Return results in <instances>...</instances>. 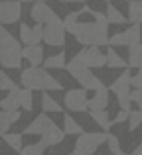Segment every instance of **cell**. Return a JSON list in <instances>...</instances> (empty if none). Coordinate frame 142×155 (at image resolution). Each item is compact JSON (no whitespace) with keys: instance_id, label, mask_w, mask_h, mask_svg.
I'll return each mask as SVG.
<instances>
[{"instance_id":"cell-43","label":"cell","mask_w":142,"mask_h":155,"mask_svg":"<svg viewBox=\"0 0 142 155\" xmlns=\"http://www.w3.org/2000/svg\"><path fill=\"white\" fill-rule=\"evenodd\" d=\"M101 2H107V4H111V2H113V0H101Z\"/></svg>"},{"instance_id":"cell-40","label":"cell","mask_w":142,"mask_h":155,"mask_svg":"<svg viewBox=\"0 0 142 155\" xmlns=\"http://www.w3.org/2000/svg\"><path fill=\"white\" fill-rule=\"evenodd\" d=\"M24 2H28V4H38V2H47V0H24Z\"/></svg>"},{"instance_id":"cell-45","label":"cell","mask_w":142,"mask_h":155,"mask_svg":"<svg viewBox=\"0 0 142 155\" xmlns=\"http://www.w3.org/2000/svg\"><path fill=\"white\" fill-rule=\"evenodd\" d=\"M59 2H65V0H59Z\"/></svg>"},{"instance_id":"cell-32","label":"cell","mask_w":142,"mask_h":155,"mask_svg":"<svg viewBox=\"0 0 142 155\" xmlns=\"http://www.w3.org/2000/svg\"><path fill=\"white\" fill-rule=\"evenodd\" d=\"M83 14V12L81 10H75V12H69V14L65 16V20H63V24H65V30L69 31L73 26H75V24H79V16Z\"/></svg>"},{"instance_id":"cell-29","label":"cell","mask_w":142,"mask_h":155,"mask_svg":"<svg viewBox=\"0 0 142 155\" xmlns=\"http://www.w3.org/2000/svg\"><path fill=\"white\" fill-rule=\"evenodd\" d=\"M0 106H2V110H20V108H22L14 92H8V96H4V98H2Z\"/></svg>"},{"instance_id":"cell-17","label":"cell","mask_w":142,"mask_h":155,"mask_svg":"<svg viewBox=\"0 0 142 155\" xmlns=\"http://www.w3.org/2000/svg\"><path fill=\"white\" fill-rule=\"evenodd\" d=\"M109 106V88L101 87L99 91H95V96L89 98V112L91 110H107Z\"/></svg>"},{"instance_id":"cell-14","label":"cell","mask_w":142,"mask_h":155,"mask_svg":"<svg viewBox=\"0 0 142 155\" xmlns=\"http://www.w3.org/2000/svg\"><path fill=\"white\" fill-rule=\"evenodd\" d=\"M54 126H55L54 120H51L47 114H40V116H36L34 120L24 128V134H26V136H46Z\"/></svg>"},{"instance_id":"cell-27","label":"cell","mask_w":142,"mask_h":155,"mask_svg":"<svg viewBox=\"0 0 142 155\" xmlns=\"http://www.w3.org/2000/svg\"><path fill=\"white\" fill-rule=\"evenodd\" d=\"M128 67L142 69V43L134 47H128Z\"/></svg>"},{"instance_id":"cell-39","label":"cell","mask_w":142,"mask_h":155,"mask_svg":"<svg viewBox=\"0 0 142 155\" xmlns=\"http://www.w3.org/2000/svg\"><path fill=\"white\" fill-rule=\"evenodd\" d=\"M130 155H142V141H140V145H138V147H134V151H132Z\"/></svg>"},{"instance_id":"cell-34","label":"cell","mask_w":142,"mask_h":155,"mask_svg":"<svg viewBox=\"0 0 142 155\" xmlns=\"http://www.w3.org/2000/svg\"><path fill=\"white\" fill-rule=\"evenodd\" d=\"M107 147L111 153H120L123 149H120V141H119V136H115V134H109V141H107Z\"/></svg>"},{"instance_id":"cell-42","label":"cell","mask_w":142,"mask_h":155,"mask_svg":"<svg viewBox=\"0 0 142 155\" xmlns=\"http://www.w3.org/2000/svg\"><path fill=\"white\" fill-rule=\"evenodd\" d=\"M111 155H126L124 151H120V153H111Z\"/></svg>"},{"instance_id":"cell-25","label":"cell","mask_w":142,"mask_h":155,"mask_svg":"<svg viewBox=\"0 0 142 155\" xmlns=\"http://www.w3.org/2000/svg\"><path fill=\"white\" fill-rule=\"evenodd\" d=\"M107 18H109V22L111 24H115V26H123V24H126L128 22V16H124L123 12L119 10L116 6H113V4H109L107 6Z\"/></svg>"},{"instance_id":"cell-18","label":"cell","mask_w":142,"mask_h":155,"mask_svg":"<svg viewBox=\"0 0 142 155\" xmlns=\"http://www.w3.org/2000/svg\"><path fill=\"white\" fill-rule=\"evenodd\" d=\"M20 116H22L20 110H2V112H0V134L6 136L10 126L16 124V122L20 120Z\"/></svg>"},{"instance_id":"cell-13","label":"cell","mask_w":142,"mask_h":155,"mask_svg":"<svg viewBox=\"0 0 142 155\" xmlns=\"http://www.w3.org/2000/svg\"><path fill=\"white\" fill-rule=\"evenodd\" d=\"M20 41L24 45H40L43 41V26L36 24V26H28V24H20Z\"/></svg>"},{"instance_id":"cell-23","label":"cell","mask_w":142,"mask_h":155,"mask_svg":"<svg viewBox=\"0 0 142 155\" xmlns=\"http://www.w3.org/2000/svg\"><path fill=\"white\" fill-rule=\"evenodd\" d=\"M107 67L109 69H128V63H124V59L115 51V47H109L107 51Z\"/></svg>"},{"instance_id":"cell-24","label":"cell","mask_w":142,"mask_h":155,"mask_svg":"<svg viewBox=\"0 0 142 155\" xmlns=\"http://www.w3.org/2000/svg\"><path fill=\"white\" fill-rule=\"evenodd\" d=\"M128 22L142 26V0H130L128 2Z\"/></svg>"},{"instance_id":"cell-46","label":"cell","mask_w":142,"mask_h":155,"mask_svg":"<svg viewBox=\"0 0 142 155\" xmlns=\"http://www.w3.org/2000/svg\"><path fill=\"white\" fill-rule=\"evenodd\" d=\"M124 2H130V0H124Z\"/></svg>"},{"instance_id":"cell-4","label":"cell","mask_w":142,"mask_h":155,"mask_svg":"<svg viewBox=\"0 0 142 155\" xmlns=\"http://www.w3.org/2000/svg\"><path fill=\"white\" fill-rule=\"evenodd\" d=\"M67 73H69L73 79L81 84V88H85V91H99L101 87H105L103 81H101L77 55L67 63Z\"/></svg>"},{"instance_id":"cell-16","label":"cell","mask_w":142,"mask_h":155,"mask_svg":"<svg viewBox=\"0 0 142 155\" xmlns=\"http://www.w3.org/2000/svg\"><path fill=\"white\" fill-rule=\"evenodd\" d=\"M65 136L67 134L63 132L61 128H57V126H54V128L50 130V132L46 134V136H42V141L40 143L43 145V147H55V145H59V143H63V140H65Z\"/></svg>"},{"instance_id":"cell-10","label":"cell","mask_w":142,"mask_h":155,"mask_svg":"<svg viewBox=\"0 0 142 155\" xmlns=\"http://www.w3.org/2000/svg\"><path fill=\"white\" fill-rule=\"evenodd\" d=\"M20 16H22V2L20 0H2L0 2V22L4 28L20 22Z\"/></svg>"},{"instance_id":"cell-6","label":"cell","mask_w":142,"mask_h":155,"mask_svg":"<svg viewBox=\"0 0 142 155\" xmlns=\"http://www.w3.org/2000/svg\"><path fill=\"white\" fill-rule=\"evenodd\" d=\"M109 141V134L107 132H85L83 136L77 137L75 141V147L73 151L81 153V155H95V151L101 147L103 143Z\"/></svg>"},{"instance_id":"cell-20","label":"cell","mask_w":142,"mask_h":155,"mask_svg":"<svg viewBox=\"0 0 142 155\" xmlns=\"http://www.w3.org/2000/svg\"><path fill=\"white\" fill-rule=\"evenodd\" d=\"M16 94V98H18L20 106H22L26 112H32V108H34V94H32V91H28V88H20L16 87L14 91H12Z\"/></svg>"},{"instance_id":"cell-35","label":"cell","mask_w":142,"mask_h":155,"mask_svg":"<svg viewBox=\"0 0 142 155\" xmlns=\"http://www.w3.org/2000/svg\"><path fill=\"white\" fill-rule=\"evenodd\" d=\"M89 14L93 16V22H97V24H101V26H107L109 28V18H107V14H103V12H99V10H93L91 8V12H89Z\"/></svg>"},{"instance_id":"cell-22","label":"cell","mask_w":142,"mask_h":155,"mask_svg":"<svg viewBox=\"0 0 142 155\" xmlns=\"http://www.w3.org/2000/svg\"><path fill=\"white\" fill-rule=\"evenodd\" d=\"M63 132L67 134V136H83V128L79 126V122L75 120V118H71V114H65L63 116Z\"/></svg>"},{"instance_id":"cell-44","label":"cell","mask_w":142,"mask_h":155,"mask_svg":"<svg viewBox=\"0 0 142 155\" xmlns=\"http://www.w3.org/2000/svg\"><path fill=\"white\" fill-rule=\"evenodd\" d=\"M69 155H81V153H77V151H71V153H69Z\"/></svg>"},{"instance_id":"cell-2","label":"cell","mask_w":142,"mask_h":155,"mask_svg":"<svg viewBox=\"0 0 142 155\" xmlns=\"http://www.w3.org/2000/svg\"><path fill=\"white\" fill-rule=\"evenodd\" d=\"M20 83H22V88H28V91H61L63 84L55 79L54 75L47 73V69L43 67H28L22 71L20 75Z\"/></svg>"},{"instance_id":"cell-8","label":"cell","mask_w":142,"mask_h":155,"mask_svg":"<svg viewBox=\"0 0 142 155\" xmlns=\"http://www.w3.org/2000/svg\"><path fill=\"white\" fill-rule=\"evenodd\" d=\"M65 24L61 18H57L55 22L43 26V41L50 47H63L65 45Z\"/></svg>"},{"instance_id":"cell-26","label":"cell","mask_w":142,"mask_h":155,"mask_svg":"<svg viewBox=\"0 0 142 155\" xmlns=\"http://www.w3.org/2000/svg\"><path fill=\"white\" fill-rule=\"evenodd\" d=\"M42 110H43L46 114H50V112L57 114V112H61V104H59L51 94L43 92V94H42Z\"/></svg>"},{"instance_id":"cell-33","label":"cell","mask_w":142,"mask_h":155,"mask_svg":"<svg viewBox=\"0 0 142 155\" xmlns=\"http://www.w3.org/2000/svg\"><path fill=\"white\" fill-rule=\"evenodd\" d=\"M0 88H2L4 92H6V91H8V92H12V91L16 88L14 81H12V79H10V77H8L4 71H2V75H0Z\"/></svg>"},{"instance_id":"cell-7","label":"cell","mask_w":142,"mask_h":155,"mask_svg":"<svg viewBox=\"0 0 142 155\" xmlns=\"http://www.w3.org/2000/svg\"><path fill=\"white\" fill-rule=\"evenodd\" d=\"M140 39H142V26L140 24H132L130 28L123 31H116L115 35H111L109 39V45L111 47H134L140 45Z\"/></svg>"},{"instance_id":"cell-28","label":"cell","mask_w":142,"mask_h":155,"mask_svg":"<svg viewBox=\"0 0 142 155\" xmlns=\"http://www.w3.org/2000/svg\"><path fill=\"white\" fill-rule=\"evenodd\" d=\"M4 143H8L14 151L22 153L24 149V140H22V134H6V136H2Z\"/></svg>"},{"instance_id":"cell-21","label":"cell","mask_w":142,"mask_h":155,"mask_svg":"<svg viewBox=\"0 0 142 155\" xmlns=\"http://www.w3.org/2000/svg\"><path fill=\"white\" fill-rule=\"evenodd\" d=\"M67 57H65V51H59L55 55L47 57L43 61V69H55V71H61V69H67Z\"/></svg>"},{"instance_id":"cell-5","label":"cell","mask_w":142,"mask_h":155,"mask_svg":"<svg viewBox=\"0 0 142 155\" xmlns=\"http://www.w3.org/2000/svg\"><path fill=\"white\" fill-rule=\"evenodd\" d=\"M130 87H132L130 67L124 69L123 75L116 77V79L113 81V84L109 87V91L116 96V102H119L120 110H128V112H132L130 110V104H132V91H130Z\"/></svg>"},{"instance_id":"cell-12","label":"cell","mask_w":142,"mask_h":155,"mask_svg":"<svg viewBox=\"0 0 142 155\" xmlns=\"http://www.w3.org/2000/svg\"><path fill=\"white\" fill-rule=\"evenodd\" d=\"M30 16H32V20H34L36 24H42V26H47V24L55 22V20L59 18V16L55 14L54 8L47 6L46 2L32 4V8H30Z\"/></svg>"},{"instance_id":"cell-15","label":"cell","mask_w":142,"mask_h":155,"mask_svg":"<svg viewBox=\"0 0 142 155\" xmlns=\"http://www.w3.org/2000/svg\"><path fill=\"white\" fill-rule=\"evenodd\" d=\"M22 55H24V59L30 63V67H40V65H43V61H46L42 45H28V47H24Z\"/></svg>"},{"instance_id":"cell-36","label":"cell","mask_w":142,"mask_h":155,"mask_svg":"<svg viewBox=\"0 0 142 155\" xmlns=\"http://www.w3.org/2000/svg\"><path fill=\"white\" fill-rule=\"evenodd\" d=\"M128 120H130V112H128V110H119L113 122L119 126V124H124V122H128Z\"/></svg>"},{"instance_id":"cell-37","label":"cell","mask_w":142,"mask_h":155,"mask_svg":"<svg viewBox=\"0 0 142 155\" xmlns=\"http://www.w3.org/2000/svg\"><path fill=\"white\" fill-rule=\"evenodd\" d=\"M132 102L138 106V110H142V88H134L132 91Z\"/></svg>"},{"instance_id":"cell-30","label":"cell","mask_w":142,"mask_h":155,"mask_svg":"<svg viewBox=\"0 0 142 155\" xmlns=\"http://www.w3.org/2000/svg\"><path fill=\"white\" fill-rule=\"evenodd\" d=\"M20 155H46V147L42 143H32V145H24Z\"/></svg>"},{"instance_id":"cell-38","label":"cell","mask_w":142,"mask_h":155,"mask_svg":"<svg viewBox=\"0 0 142 155\" xmlns=\"http://www.w3.org/2000/svg\"><path fill=\"white\" fill-rule=\"evenodd\" d=\"M132 87H134V88H142V69H138L136 75H132Z\"/></svg>"},{"instance_id":"cell-11","label":"cell","mask_w":142,"mask_h":155,"mask_svg":"<svg viewBox=\"0 0 142 155\" xmlns=\"http://www.w3.org/2000/svg\"><path fill=\"white\" fill-rule=\"evenodd\" d=\"M81 61L87 65L89 69H99L107 65V53L99 51V47H83L79 53H77Z\"/></svg>"},{"instance_id":"cell-9","label":"cell","mask_w":142,"mask_h":155,"mask_svg":"<svg viewBox=\"0 0 142 155\" xmlns=\"http://www.w3.org/2000/svg\"><path fill=\"white\" fill-rule=\"evenodd\" d=\"M63 106L71 112H85L89 110V98L85 88H69L63 94Z\"/></svg>"},{"instance_id":"cell-41","label":"cell","mask_w":142,"mask_h":155,"mask_svg":"<svg viewBox=\"0 0 142 155\" xmlns=\"http://www.w3.org/2000/svg\"><path fill=\"white\" fill-rule=\"evenodd\" d=\"M67 2H71V4H85L87 0H67Z\"/></svg>"},{"instance_id":"cell-19","label":"cell","mask_w":142,"mask_h":155,"mask_svg":"<svg viewBox=\"0 0 142 155\" xmlns=\"http://www.w3.org/2000/svg\"><path fill=\"white\" fill-rule=\"evenodd\" d=\"M89 116H91V120L95 122V124L99 126L103 132H107V134H109V130L113 128V124H115V122L111 120V116H109L107 110H91V112H89Z\"/></svg>"},{"instance_id":"cell-1","label":"cell","mask_w":142,"mask_h":155,"mask_svg":"<svg viewBox=\"0 0 142 155\" xmlns=\"http://www.w3.org/2000/svg\"><path fill=\"white\" fill-rule=\"evenodd\" d=\"M69 34L85 47L109 45V28L97 22H79L69 30Z\"/></svg>"},{"instance_id":"cell-3","label":"cell","mask_w":142,"mask_h":155,"mask_svg":"<svg viewBox=\"0 0 142 155\" xmlns=\"http://www.w3.org/2000/svg\"><path fill=\"white\" fill-rule=\"evenodd\" d=\"M6 28H0V65L4 69H20L22 67V45Z\"/></svg>"},{"instance_id":"cell-31","label":"cell","mask_w":142,"mask_h":155,"mask_svg":"<svg viewBox=\"0 0 142 155\" xmlns=\"http://www.w3.org/2000/svg\"><path fill=\"white\" fill-rule=\"evenodd\" d=\"M140 126H142V110H134V112H130L128 130H130V132H134V130H138Z\"/></svg>"}]
</instances>
